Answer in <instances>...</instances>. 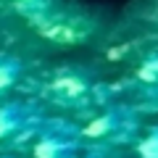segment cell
Here are the masks:
<instances>
[{"instance_id":"obj_1","label":"cell","mask_w":158,"mask_h":158,"mask_svg":"<svg viewBox=\"0 0 158 158\" xmlns=\"http://www.w3.org/2000/svg\"><path fill=\"white\" fill-rule=\"evenodd\" d=\"M129 118H132V113L127 108H108L106 113L95 116L82 129V137H87V140H111L113 135H118L129 124Z\"/></svg>"},{"instance_id":"obj_2","label":"cell","mask_w":158,"mask_h":158,"mask_svg":"<svg viewBox=\"0 0 158 158\" xmlns=\"http://www.w3.org/2000/svg\"><path fill=\"white\" fill-rule=\"evenodd\" d=\"M77 153V140L63 132H48L34 142V158H71Z\"/></svg>"},{"instance_id":"obj_3","label":"cell","mask_w":158,"mask_h":158,"mask_svg":"<svg viewBox=\"0 0 158 158\" xmlns=\"http://www.w3.org/2000/svg\"><path fill=\"white\" fill-rule=\"evenodd\" d=\"M32 118V108L27 103H6L0 106V140L6 137H13L19 129L29 124Z\"/></svg>"},{"instance_id":"obj_4","label":"cell","mask_w":158,"mask_h":158,"mask_svg":"<svg viewBox=\"0 0 158 158\" xmlns=\"http://www.w3.org/2000/svg\"><path fill=\"white\" fill-rule=\"evenodd\" d=\"M53 90L58 92V95H66V98H79L87 92V79L82 77H71V74H63V77H58L56 82H53Z\"/></svg>"},{"instance_id":"obj_5","label":"cell","mask_w":158,"mask_h":158,"mask_svg":"<svg viewBox=\"0 0 158 158\" xmlns=\"http://www.w3.org/2000/svg\"><path fill=\"white\" fill-rule=\"evenodd\" d=\"M19 71H21V63H19L16 58H6V56H0V90L11 87L13 82H16Z\"/></svg>"},{"instance_id":"obj_6","label":"cell","mask_w":158,"mask_h":158,"mask_svg":"<svg viewBox=\"0 0 158 158\" xmlns=\"http://www.w3.org/2000/svg\"><path fill=\"white\" fill-rule=\"evenodd\" d=\"M137 156L140 158H158V129H153L148 137H142L137 145Z\"/></svg>"},{"instance_id":"obj_7","label":"cell","mask_w":158,"mask_h":158,"mask_svg":"<svg viewBox=\"0 0 158 158\" xmlns=\"http://www.w3.org/2000/svg\"><path fill=\"white\" fill-rule=\"evenodd\" d=\"M137 77H140L142 82H148V85L158 82V53L142 61V66H140V71H137Z\"/></svg>"},{"instance_id":"obj_8","label":"cell","mask_w":158,"mask_h":158,"mask_svg":"<svg viewBox=\"0 0 158 158\" xmlns=\"http://www.w3.org/2000/svg\"><path fill=\"white\" fill-rule=\"evenodd\" d=\"M24 6H42V0H21Z\"/></svg>"}]
</instances>
